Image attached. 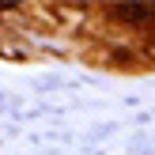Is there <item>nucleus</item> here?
<instances>
[{"label": "nucleus", "mask_w": 155, "mask_h": 155, "mask_svg": "<svg viewBox=\"0 0 155 155\" xmlns=\"http://www.w3.org/2000/svg\"><path fill=\"white\" fill-rule=\"evenodd\" d=\"M117 15H125V19H144V15H151V8H117Z\"/></svg>", "instance_id": "f257e3e1"}]
</instances>
